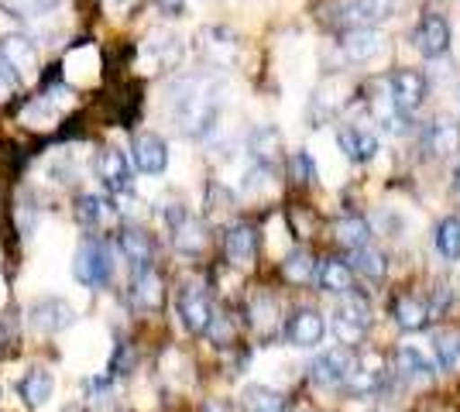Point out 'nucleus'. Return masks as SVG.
<instances>
[{
    "label": "nucleus",
    "instance_id": "nucleus-2",
    "mask_svg": "<svg viewBox=\"0 0 460 412\" xmlns=\"http://www.w3.org/2000/svg\"><path fill=\"white\" fill-rule=\"evenodd\" d=\"M73 275H76V282H83L86 289H103V285H111V278H114L111 244L100 241V237H86V241L79 244L76 261H73Z\"/></svg>",
    "mask_w": 460,
    "mask_h": 412
},
{
    "label": "nucleus",
    "instance_id": "nucleus-19",
    "mask_svg": "<svg viewBox=\"0 0 460 412\" xmlns=\"http://www.w3.org/2000/svg\"><path fill=\"white\" fill-rule=\"evenodd\" d=\"M422 145L433 158H447L460 152V124L454 118H437L422 131Z\"/></svg>",
    "mask_w": 460,
    "mask_h": 412
},
{
    "label": "nucleus",
    "instance_id": "nucleus-30",
    "mask_svg": "<svg viewBox=\"0 0 460 412\" xmlns=\"http://www.w3.org/2000/svg\"><path fill=\"white\" fill-rule=\"evenodd\" d=\"M333 237L344 244V248H361V244H367V237H371V227H367V220L365 216H358V214H347L341 216L337 224H333Z\"/></svg>",
    "mask_w": 460,
    "mask_h": 412
},
{
    "label": "nucleus",
    "instance_id": "nucleus-24",
    "mask_svg": "<svg viewBox=\"0 0 460 412\" xmlns=\"http://www.w3.org/2000/svg\"><path fill=\"white\" fill-rule=\"evenodd\" d=\"M76 220L86 231H100L114 220V206H111V199L96 197V193H83L76 199Z\"/></svg>",
    "mask_w": 460,
    "mask_h": 412
},
{
    "label": "nucleus",
    "instance_id": "nucleus-9",
    "mask_svg": "<svg viewBox=\"0 0 460 412\" xmlns=\"http://www.w3.org/2000/svg\"><path fill=\"white\" fill-rule=\"evenodd\" d=\"M0 59L18 79H31L39 73V48L28 35H4L0 39Z\"/></svg>",
    "mask_w": 460,
    "mask_h": 412
},
{
    "label": "nucleus",
    "instance_id": "nucleus-17",
    "mask_svg": "<svg viewBox=\"0 0 460 412\" xmlns=\"http://www.w3.org/2000/svg\"><path fill=\"white\" fill-rule=\"evenodd\" d=\"M286 340L292 344V347H316L320 340H323L326 334V320L316 310H296L292 313V320L286 323Z\"/></svg>",
    "mask_w": 460,
    "mask_h": 412
},
{
    "label": "nucleus",
    "instance_id": "nucleus-27",
    "mask_svg": "<svg viewBox=\"0 0 460 412\" xmlns=\"http://www.w3.org/2000/svg\"><path fill=\"white\" fill-rule=\"evenodd\" d=\"M347 265L354 268V275H361V278H367V282H382L385 275H388V261H385L382 251H378V248H371V244L354 248V255H350Z\"/></svg>",
    "mask_w": 460,
    "mask_h": 412
},
{
    "label": "nucleus",
    "instance_id": "nucleus-10",
    "mask_svg": "<svg viewBox=\"0 0 460 412\" xmlns=\"http://www.w3.org/2000/svg\"><path fill=\"white\" fill-rule=\"evenodd\" d=\"M213 302L207 289L203 285H186L182 293H179V316H182V323H186V330L190 334H207L213 323Z\"/></svg>",
    "mask_w": 460,
    "mask_h": 412
},
{
    "label": "nucleus",
    "instance_id": "nucleus-40",
    "mask_svg": "<svg viewBox=\"0 0 460 412\" xmlns=\"http://www.w3.org/2000/svg\"><path fill=\"white\" fill-rule=\"evenodd\" d=\"M14 86H18V76L4 66V59H0V100H7L11 93H14Z\"/></svg>",
    "mask_w": 460,
    "mask_h": 412
},
{
    "label": "nucleus",
    "instance_id": "nucleus-34",
    "mask_svg": "<svg viewBox=\"0 0 460 412\" xmlns=\"http://www.w3.org/2000/svg\"><path fill=\"white\" fill-rule=\"evenodd\" d=\"M437 251H440L447 261H457L460 258V220L450 216L437 227Z\"/></svg>",
    "mask_w": 460,
    "mask_h": 412
},
{
    "label": "nucleus",
    "instance_id": "nucleus-39",
    "mask_svg": "<svg viewBox=\"0 0 460 412\" xmlns=\"http://www.w3.org/2000/svg\"><path fill=\"white\" fill-rule=\"evenodd\" d=\"M137 7V0H103V11L114 14V18H128Z\"/></svg>",
    "mask_w": 460,
    "mask_h": 412
},
{
    "label": "nucleus",
    "instance_id": "nucleus-23",
    "mask_svg": "<svg viewBox=\"0 0 460 412\" xmlns=\"http://www.w3.org/2000/svg\"><path fill=\"white\" fill-rule=\"evenodd\" d=\"M117 248H120V255L128 258L135 268H145V265L155 261L152 237L145 234V231H137V227H124V231L117 234Z\"/></svg>",
    "mask_w": 460,
    "mask_h": 412
},
{
    "label": "nucleus",
    "instance_id": "nucleus-28",
    "mask_svg": "<svg viewBox=\"0 0 460 412\" xmlns=\"http://www.w3.org/2000/svg\"><path fill=\"white\" fill-rule=\"evenodd\" d=\"M316 272H320V265H316V258L309 255V251H292L282 261V278L292 282V285H313Z\"/></svg>",
    "mask_w": 460,
    "mask_h": 412
},
{
    "label": "nucleus",
    "instance_id": "nucleus-15",
    "mask_svg": "<svg viewBox=\"0 0 460 412\" xmlns=\"http://www.w3.org/2000/svg\"><path fill=\"white\" fill-rule=\"evenodd\" d=\"M392 320H395V327L405 330V334L426 330V323L433 320L429 299H422V295H416V293L395 295V299H392Z\"/></svg>",
    "mask_w": 460,
    "mask_h": 412
},
{
    "label": "nucleus",
    "instance_id": "nucleus-8",
    "mask_svg": "<svg viewBox=\"0 0 460 412\" xmlns=\"http://www.w3.org/2000/svg\"><path fill=\"white\" fill-rule=\"evenodd\" d=\"M412 45L422 59H440L450 48V24L443 14H422L416 31H412Z\"/></svg>",
    "mask_w": 460,
    "mask_h": 412
},
{
    "label": "nucleus",
    "instance_id": "nucleus-14",
    "mask_svg": "<svg viewBox=\"0 0 460 412\" xmlns=\"http://www.w3.org/2000/svg\"><path fill=\"white\" fill-rule=\"evenodd\" d=\"M131 158H135L137 172H145V176H162L165 165H169V145L158 135H152V131H141V135H135Z\"/></svg>",
    "mask_w": 460,
    "mask_h": 412
},
{
    "label": "nucleus",
    "instance_id": "nucleus-35",
    "mask_svg": "<svg viewBox=\"0 0 460 412\" xmlns=\"http://www.w3.org/2000/svg\"><path fill=\"white\" fill-rule=\"evenodd\" d=\"M437 361H440L443 372L457 368V361H460V334L457 330H443V334H437Z\"/></svg>",
    "mask_w": 460,
    "mask_h": 412
},
{
    "label": "nucleus",
    "instance_id": "nucleus-32",
    "mask_svg": "<svg viewBox=\"0 0 460 412\" xmlns=\"http://www.w3.org/2000/svg\"><path fill=\"white\" fill-rule=\"evenodd\" d=\"M395 372L402 374V378H412V381H429L433 364L416 347H402V351L395 354Z\"/></svg>",
    "mask_w": 460,
    "mask_h": 412
},
{
    "label": "nucleus",
    "instance_id": "nucleus-20",
    "mask_svg": "<svg viewBox=\"0 0 460 412\" xmlns=\"http://www.w3.org/2000/svg\"><path fill=\"white\" fill-rule=\"evenodd\" d=\"M248 152H251V158L261 165V169H271V172H275V169L282 165V158H286L282 135H279L275 127H258V131H251Z\"/></svg>",
    "mask_w": 460,
    "mask_h": 412
},
{
    "label": "nucleus",
    "instance_id": "nucleus-42",
    "mask_svg": "<svg viewBox=\"0 0 460 412\" xmlns=\"http://www.w3.org/2000/svg\"><path fill=\"white\" fill-rule=\"evenodd\" d=\"M454 189L460 193V165H457V172H454Z\"/></svg>",
    "mask_w": 460,
    "mask_h": 412
},
{
    "label": "nucleus",
    "instance_id": "nucleus-18",
    "mask_svg": "<svg viewBox=\"0 0 460 412\" xmlns=\"http://www.w3.org/2000/svg\"><path fill=\"white\" fill-rule=\"evenodd\" d=\"M350 372H354V354L347 351V347L320 354L313 361V368H309L313 381H320V385H341V381L350 378Z\"/></svg>",
    "mask_w": 460,
    "mask_h": 412
},
{
    "label": "nucleus",
    "instance_id": "nucleus-29",
    "mask_svg": "<svg viewBox=\"0 0 460 412\" xmlns=\"http://www.w3.org/2000/svg\"><path fill=\"white\" fill-rule=\"evenodd\" d=\"M248 313H251V327L258 330L261 337H269L275 334V327H279V302L271 299V295H254L251 299V306H248Z\"/></svg>",
    "mask_w": 460,
    "mask_h": 412
},
{
    "label": "nucleus",
    "instance_id": "nucleus-4",
    "mask_svg": "<svg viewBox=\"0 0 460 412\" xmlns=\"http://www.w3.org/2000/svg\"><path fill=\"white\" fill-rule=\"evenodd\" d=\"M162 216H165V224H169V231H172V248L179 255H186V258L203 255V248H207V227H203L182 203H169V206L162 210Z\"/></svg>",
    "mask_w": 460,
    "mask_h": 412
},
{
    "label": "nucleus",
    "instance_id": "nucleus-31",
    "mask_svg": "<svg viewBox=\"0 0 460 412\" xmlns=\"http://www.w3.org/2000/svg\"><path fill=\"white\" fill-rule=\"evenodd\" d=\"M241 406L248 412H282L286 409V399L275 392V389H265V385H251L241 395Z\"/></svg>",
    "mask_w": 460,
    "mask_h": 412
},
{
    "label": "nucleus",
    "instance_id": "nucleus-12",
    "mask_svg": "<svg viewBox=\"0 0 460 412\" xmlns=\"http://www.w3.org/2000/svg\"><path fill=\"white\" fill-rule=\"evenodd\" d=\"M96 179L111 189V193H131V162L117 148H100L96 152Z\"/></svg>",
    "mask_w": 460,
    "mask_h": 412
},
{
    "label": "nucleus",
    "instance_id": "nucleus-38",
    "mask_svg": "<svg viewBox=\"0 0 460 412\" xmlns=\"http://www.w3.org/2000/svg\"><path fill=\"white\" fill-rule=\"evenodd\" d=\"M288 172H292V179L299 186H313L316 182V165H313V158L306 152H296V155L288 158Z\"/></svg>",
    "mask_w": 460,
    "mask_h": 412
},
{
    "label": "nucleus",
    "instance_id": "nucleus-25",
    "mask_svg": "<svg viewBox=\"0 0 460 412\" xmlns=\"http://www.w3.org/2000/svg\"><path fill=\"white\" fill-rule=\"evenodd\" d=\"M337 145L350 162H371L378 155V137L367 135V131H358V127H344L337 135Z\"/></svg>",
    "mask_w": 460,
    "mask_h": 412
},
{
    "label": "nucleus",
    "instance_id": "nucleus-13",
    "mask_svg": "<svg viewBox=\"0 0 460 412\" xmlns=\"http://www.w3.org/2000/svg\"><path fill=\"white\" fill-rule=\"evenodd\" d=\"M196 52L207 62H213V66H230L237 59V35L230 28H217V24L203 28L196 35Z\"/></svg>",
    "mask_w": 460,
    "mask_h": 412
},
{
    "label": "nucleus",
    "instance_id": "nucleus-16",
    "mask_svg": "<svg viewBox=\"0 0 460 412\" xmlns=\"http://www.w3.org/2000/svg\"><path fill=\"white\" fill-rule=\"evenodd\" d=\"M224 255L234 268H251L258 258V231L251 224H230L224 234Z\"/></svg>",
    "mask_w": 460,
    "mask_h": 412
},
{
    "label": "nucleus",
    "instance_id": "nucleus-11",
    "mask_svg": "<svg viewBox=\"0 0 460 412\" xmlns=\"http://www.w3.org/2000/svg\"><path fill=\"white\" fill-rule=\"evenodd\" d=\"M131 302L141 313H158L162 302H165V282L155 265H145V268H135V278H131Z\"/></svg>",
    "mask_w": 460,
    "mask_h": 412
},
{
    "label": "nucleus",
    "instance_id": "nucleus-36",
    "mask_svg": "<svg viewBox=\"0 0 460 412\" xmlns=\"http://www.w3.org/2000/svg\"><path fill=\"white\" fill-rule=\"evenodd\" d=\"M137 364V354L135 347L128 344V340H117L114 354H111V378H124V374H131Z\"/></svg>",
    "mask_w": 460,
    "mask_h": 412
},
{
    "label": "nucleus",
    "instance_id": "nucleus-37",
    "mask_svg": "<svg viewBox=\"0 0 460 412\" xmlns=\"http://www.w3.org/2000/svg\"><path fill=\"white\" fill-rule=\"evenodd\" d=\"M35 224H39V206H35V199L21 193L18 206H14V227H18V234H31Z\"/></svg>",
    "mask_w": 460,
    "mask_h": 412
},
{
    "label": "nucleus",
    "instance_id": "nucleus-7",
    "mask_svg": "<svg viewBox=\"0 0 460 412\" xmlns=\"http://www.w3.org/2000/svg\"><path fill=\"white\" fill-rule=\"evenodd\" d=\"M388 97H392L399 114L420 110L422 100H426V76L416 73V69H395L388 76Z\"/></svg>",
    "mask_w": 460,
    "mask_h": 412
},
{
    "label": "nucleus",
    "instance_id": "nucleus-33",
    "mask_svg": "<svg viewBox=\"0 0 460 412\" xmlns=\"http://www.w3.org/2000/svg\"><path fill=\"white\" fill-rule=\"evenodd\" d=\"M58 0H0V11L7 14V18H18V21H28V18H39L45 11H52Z\"/></svg>",
    "mask_w": 460,
    "mask_h": 412
},
{
    "label": "nucleus",
    "instance_id": "nucleus-3",
    "mask_svg": "<svg viewBox=\"0 0 460 412\" xmlns=\"http://www.w3.org/2000/svg\"><path fill=\"white\" fill-rule=\"evenodd\" d=\"M367 327H371V302L350 289V293H344L337 313H333V337L341 347H354L365 340Z\"/></svg>",
    "mask_w": 460,
    "mask_h": 412
},
{
    "label": "nucleus",
    "instance_id": "nucleus-6",
    "mask_svg": "<svg viewBox=\"0 0 460 412\" xmlns=\"http://www.w3.org/2000/svg\"><path fill=\"white\" fill-rule=\"evenodd\" d=\"M28 323H31L39 334L52 337V334H62L66 327H73V323H76V313H73V306H69L66 299L45 295V299L28 306Z\"/></svg>",
    "mask_w": 460,
    "mask_h": 412
},
{
    "label": "nucleus",
    "instance_id": "nucleus-5",
    "mask_svg": "<svg viewBox=\"0 0 460 412\" xmlns=\"http://www.w3.org/2000/svg\"><path fill=\"white\" fill-rule=\"evenodd\" d=\"M402 0H341L337 11V24L344 28H378L382 21H388L399 11Z\"/></svg>",
    "mask_w": 460,
    "mask_h": 412
},
{
    "label": "nucleus",
    "instance_id": "nucleus-1",
    "mask_svg": "<svg viewBox=\"0 0 460 412\" xmlns=\"http://www.w3.org/2000/svg\"><path fill=\"white\" fill-rule=\"evenodd\" d=\"M172 114L190 137H210L220 120V83L210 76H186L172 86Z\"/></svg>",
    "mask_w": 460,
    "mask_h": 412
},
{
    "label": "nucleus",
    "instance_id": "nucleus-22",
    "mask_svg": "<svg viewBox=\"0 0 460 412\" xmlns=\"http://www.w3.org/2000/svg\"><path fill=\"white\" fill-rule=\"evenodd\" d=\"M52 389H56V378H52V372H49V368H41V364L28 368V372H24V378H21V385H18L21 402H24L28 409H39V406H45V402L52 399Z\"/></svg>",
    "mask_w": 460,
    "mask_h": 412
},
{
    "label": "nucleus",
    "instance_id": "nucleus-41",
    "mask_svg": "<svg viewBox=\"0 0 460 412\" xmlns=\"http://www.w3.org/2000/svg\"><path fill=\"white\" fill-rule=\"evenodd\" d=\"M155 4H158V11L169 14V18H179V14L186 11V0H155Z\"/></svg>",
    "mask_w": 460,
    "mask_h": 412
},
{
    "label": "nucleus",
    "instance_id": "nucleus-26",
    "mask_svg": "<svg viewBox=\"0 0 460 412\" xmlns=\"http://www.w3.org/2000/svg\"><path fill=\"white\" fill-rule=\"evenodd\" d=\"M316 278H320V285H323L326 293H337L344 295L354 289V268L347 265V261H341V258H326L323 265H320V272H316Z\"/></svg>",
    "mask_w": 460,
    "mask_h": 412
},
{
    "label": "nucleus",
    "instance_id": "nucleus-21",
    "mask_svg": "<svg viewBox=\"0 0 460 412\" xmlns=\"http://www.w3.org/2000/svg\"><path fill=\"white\" fill-rule=\"evenodd\" d=\"M385 48V39L375 28H347L341 39V52L347 62H367Z\"/></svg>",
    "mask_w": 460,
    "mask_h": 412
}]
</instances>
